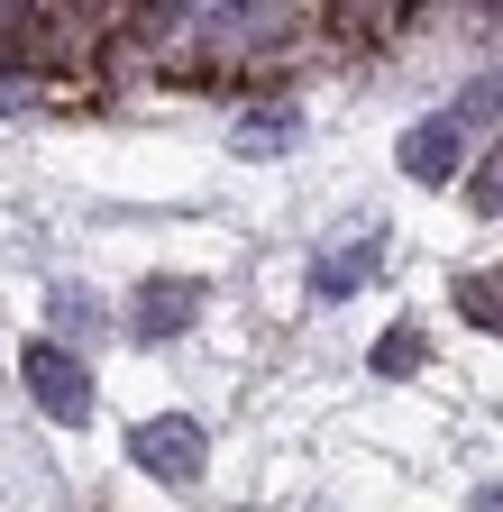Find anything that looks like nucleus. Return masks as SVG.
Listing matches in <instances>:
<instances>
[{
    "label": "nucleus",
    "mask_w": 503,
    "mask_h": 512,
    "mask_svg": "<svg viewBox=\"0 0 503 512\" xmlns=\"http://www.w3.org/2000/svg\"><path fill=\"white\" fill-rule=\"evenodd\" d=\"M19 375H28V394L55 412V421H92V375L55 348V339H37V348H19Z\"/></svg>",
    "instance_id": "obj_1"
},
{
    "label": "nucleus",
    "mask_w": 503,
    "mask_h": 512,
    "mask_svg": "<svg viewBox=\"0 0 503 512\" xmlns=\"http://www.w3.org/2000/svg\"><path fill=\"white\" fill-rule=\"evenodd\" d=\"M129 458L147 467V476H165V485H193L202 476V421H138V439H129Z\"/></svg>",
    "instance_id": "obj_2"
},
{
    "label": "nucleus",
    "mask_w": 503,
    "mask_h": 512,
    "mask_svg": "<svg viewBox=\"0 0 503 512\" xmlns=\"http://www.w3.org/2000/svg\"><path fill=\"white\" fill-rule=\"evenodd\" d=\"M458 156H467V128H458V110L412 119V128H403V147H394V165H403L412 183H449V174H458Z\"/></svg>",
    "instance_id": "obj_3"
},
{
    "label": "nucleus",
    "mask_w": 503,
    "mask_h": 512,
    "mask_svg": "<svg viewBox=\"0 0 503 512\" xmlns=\"http://www.w3.org/2000/svg\"><path fill=\"white\" fill-rule=\"evenodd\" d=\"M375 266H385V238H375V229H348L339 247H321V256H311V293H321V302H339V293H357Z\"/></svg>",
    "instance_id": "obj_4"
},
{
    "label": "nucleus",
    "mask_w": 503,
    "mask_h": 512,
    "mask_svg": "<svg viewBox=\"0 0 503 512\" xmlns=\"http://www.w3.org/2000/svg\"><path fill=\"white\" fill-rule=\"evenodd\" d=\"M193 302H202V284H193V275H174V284L156 275V284L138 293V311H129V330H138V339H174L183 320H193Z\"/></svg>",
    "instance_id": "obj_5"
},
{
    "label": "nucleus",
    "mask_w": 503,
    "mask_h": 512,
    "mask_svg": "<svg viewBox=\"0 0 503 512\" xmlns=\"http://www.w3.org/2000/svg\"><path fill=\"white\" fill-rule=\"evenodd\" d=\"M458 311L476 320V330H494V339H503V266H476V275H458Z\"/></svg>",
    "instance_id": "obj_6"
},
{
    "label": "nucleus",
    "mask_w": 503,
    "mask_h": 512,
    "mask_svg": "<svg viewBox=\"0 0 503 512\" xmlns=\"http://www.w3.org/2000/svg\"><path fill=\"white\" fill-rule=\"evenodd\" d=\"M284 138H293V110H284V101H275V110H247V119H238V156H275Z\"/></svg>",
    "instance_id": "obj_7"
},
{
    "label": "nucleus",
    "mask_w": 503,
    "mask_h": 512,
    "mask_svg": "<svg viewBox=\"0 0 503 512\" xmlns=\"http://www.w3.org/2000/svg\"><path fill=\"white\" fill-rule=\"evenodd\" d=\"M421 366V330H394V339H375V375H412Z\"/></svg>",
    "instance_id": "obj_8"
},
{
    "label": "nucleus",
    "mask_w": 503,
    "mask_h": 512,
    "mask_svg": "<svg viewBox=\"0 0 503 512\" xmlns=\"http://www.w3.org/2000/svg\"><path fill=\"white\" fill-rule=\"evenodd\" d=\"M467 202H476V211H503V138H494V156L476 165V183H467Z\"/></svg>",
    "instance_id": "obj_9"
},
{
    "label": "nucleus",
    "mask_w": 503,
    "mask_h": 512,
    "mask_svg": "<svg viewBox=\"0 0 503 512\" xmlns=\"http://www.w3.org/2000/svg\"><path fill=\"white\" fill-rule=\"evenodd\" d=\"M476 119H503V83H494V74L467 83V101H458V128H476Z\"/></svg>",
    "instance_id": "obj_10"
},
{
    "label": "nucleus",
    "mask_w": 503,
    "mask_h": 512,
    "mask_svg": "<svg viewBox=\"0 0 503 512\" xmlns=\"http://www.w3.org/2000/svg\"><path fill=\"white\" fill-rule=\"evenodd\" d=\"M92 311H101V302H92V293H74V284L55 293V320H65V330H92Z\"/></svg>",
    "instance_id": "obj_11"
},
{
    "label": "nucleus",
    "mask_w": 503,
    "mask_h": 512,
    "mask_svg": "<svg viewBox=\"0 0 503 512\" xmlns=\"http://www.w3.org/2000/svg\"><path fill=\"white\" fill-rule=\"evenodd\" d=\"M476 512H503V485H485V494H476Z\"/></svg>",
    "instance_id": "obj_12"
},
{
    "label": "nucleus",
    "mask_w": 503,
    "mask_h": 512,
    "mask_svg": "<svg viewBox=\"0 0 503 512\" xmlns=\"http://www.w3.org/2000/svg\"><path fill=\"white\" fill-rule=\"evenodd\" d=\"M19 101H28V92H19V83H0V110H19Z\"/></svg>",
    "instance_id": "obj_13"
}]
</instances>
